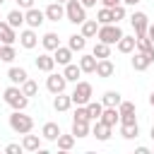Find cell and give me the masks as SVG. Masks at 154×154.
Instances as JSON below:
<instances>
[{
    "instance_id": "cell-34",
    "label": "cell",
    "mask_w": 154,
    "mask_h": 154,
    "mask_svg": "<svg viewBox=\"0 0 154 154\" xmlns=\"http://www.w3.org/2000/svg\"><path fill=\"white\" fill-rule=\"evenodd\" d=\"M19 89H22L24 96H36V94H38V84H36L34 79H24V82L19 84Z\"/></svg>"
},
{
    "instance_id": "cell-22",
    "label": "cell",
    "mask_w": 154,
    "mask_h": 154,
    "mask_svg": "<svg viewBox=\"0 0 154 154\" xmlns=\"http://www.w3.org/2000/svg\"><path fill=\"white\" fill-rule=\"evenodd\" d=\"M7 24H10L12 29H19V26L24 24V10H19V7H17V10H10V12H7Z\"/></svg>"
},
{
    "instance_id": "cell-13",
    "label": "cell",
    "mask_w": 154,
    "mask_h": 154,
    "mask_svg": "<svg viewBox=\"0 0 154 154\" xmlns=\"http://www.w3.org/2000/svg\"><path fill=\"white\" fill-rule=\"evenodd\" d=\"M132 53H135V55H132V67H135L137 72L147 70V67H149V65L154 63V60H152V58H149L147 53H142V51H132Z\"/></svg>"
},
{
    "instance_id": "cell-50",
    "label": "cell",
    "mask_w": 154,
    "mask_h": 154,
    "mask_svg": "<svg viewBox=\"0 0 154 154\" xmlns=\"http://www.w3.org/2000/svg\"><path fill=\"white\" fill-rule=\"evenodd\" d=\"M55 2H67V0H55Z\"/></svg>"
},
{
    "instance_id": "cell-11",
    "label": "cell",
    "mask_w": 154,
    "mask_h": 154,
    "mask_svg": "<svg viewBox=\"0 0 154 154\" xmlns=\"http://www.w3.org/2000/svg\"><path fill=\"white\" fill-rule=\"evenodd\" d=\"M43 14H46V22H60L65 17V7H63V2H51L43 10Z\"/></svg>"
},
{
    "instance_id": "cell-44",
    "label": "cell",
    "mask_w": 154,
    "mask_h": 154,
    "mask_svg": "<svg viewBox=\"0 0 154 154\" xmlns=\"http://www.w3.org/2000/svg\"><path fill=\"white\" fill-rule=\"evenodd\" d=\"M99 2H103V7H116V5H120V0H99Z\"/></svg>"
},
{
    "instance_id": "cell-33",
    "label": "cell",
    "mask_w": 154,
    "mask_h": 154,
    "mask_svg": "<svg viewBox=\"0 0 154 154\" xmlns=\"http://www.w3.org/2000/svg\"><path fill=\"white\" fill-rule=\"evenodd\" d=\"M101 111H103V103H101V101H89V103H87L89 120H99V118H101Z\"/></svg>"
},
{
    "instance_id": "cell-41",
    "label": "cell",
    "mask_w": 154,
    "mask_h": 154,
    "mask_svg": "<svg viewBox=\"0 0 154 154\" xmlns=\"http://www.w3.org/2000/svg\"><path fill=\"white\" fill-rule=\"evenodd\" d=\"M118 113H135V103L132 101H120L118 103Z\"/></svg>"
},
{
    "instance_id": "cell-5",
    "label": "cell",
    "mask_w": 154,
    "mask_h": 154,
    "mask_svg": "<svg viewBox=\"0 0 154 154\" xmlns=\"http://www.w3.org/2000/svg\"><path fill=\"white\" fill-rule=\"evenodd\" d=\"M65 17L72 22V24H82L87 19V7L79 2V0H67L65 2Z\"/></svg>"
},
{
    "instance_id": "cell-48",
    "label": "cell",
    "mask_w": 154,
    "mask_h": 154,
    "mask_svg": "<svg viewBox=\"0 0 154 154\" xmlns=\"http://www.w3.org/2000/svg\"><path fill=\"white\" fill-rule=\"evenodd\" d=\"M149 103H152V106H154V91H152V94H149Z\"/></svg>"
},
{
    "instance_id": "cell-4",
    "label": "cell",
    "mask_w": 154,
    "mask_h": 154,
    "mask_svg": "<svg viewBox=\"0 0 154 154\" xmlns=\"http://www.w3.org/2000/svg\"><path fill=\"white\" fill-rule=\"evenodd\" d=\"M123 36V29L118 24H99V31H96V38L108 43V46H116L118 38Z\"/></svg>"
},
{
    "instance_id": "cell-8",
    "label": "cell",
    "mask_w": 154,
    "mask_h": 154,
    "mask_svg": "<svg viewBox=\"0 0 154 154\" xmlns=\"http://www.w3.org/2000/svg\"><path fill=\"white\" fill-rule=\"evenodd\" d=\"M130 24L135 29V36H144L147 34V26H149V17L144 12H132L130 14Z\"/></svg>"
},
{
    "instance_id": "cell-42",
    "label": "cell",
    "mask_w": 154,
    "mask_h": 154,
    "mask_svg": "<svg viewBox=\"0 0 154 154\" xmlns=\"http://www.w3.org/2000/svg\"><path fill=\"white\" fill-rule=\"evenodd\" d=\"M5 152H7V154H19V152H22V144H7Z\"/></svg>"
},
{
    "instance_id": "cell-28",
    "label": "cell",
    "mask_w": 154,
    "mask_h": 154,
    "mask_svg": "<svg viewBox=\"0 0 154 154\" xmlns=\"http://www.w3.org/2000/svg\"><path fill=\"white\" fill-rule=\"evenodd\" d=\"M41 43H43V48H46V51H55V48L60 46V38H58V34H55V31H48V34H43Z\"/></svg>"
},
{
    "instance_id": "cell-14",
    "label": "cell",
    "mask_w": 154,
    "mask_h": 154,
    "mask_svg": "<svg viewBox=\"0 0 154 154\" xmlns=\"http://www.w3.org/2000/svg\"><path fill=\"white\" fill-rule=\"evenodd\" d=\"M53 60H55V65H67V63H72V51L67 46H58L53 51Z\"/></svg>"
},
{
    "instance_id": "cell-37",
    "label": "cell",
    "mask_w": 154,
    "mask_h": 154,
    "mask_svg": "<svg viewBox=\"0 0 154 154\" xmlns=\"http://www.w3.org/2000/svg\"><path fill=\"white\" fill-rule=\"evenodd\" d=\"M96 22L99 24H113V14H111V7H101L96 12Z\"/></svg>"
},
{
    "instance_id": "cell-1",
    "label": "cell",
    "mask_w": 154,
    "mask_h": 154,
    "mask_svg": "<svg viewBox=\"0 0 154 154\" xmlns=\"http://www.w3.org/2000/svg\"><path fill=\"white\" fill-rule=\"evenodd\" d=\"M2 99H5V103H7L12 111H24V108L29 106V96H24L22 89H19L17 84L7 87V89L2 91Z\"/></svg>"
},
{
    "instance_id": "cell-43",
    "label": "cell",
    "mask_w": 154,
    "mask_h": 154,
    "mask_svg": "<svg viewBox=\"0 0 154 154\" xmlns=\"http://www.w3.org/2000/svg\"><path fill=\"white\" fill-rule=\"evenodd\" d=\"M17 7L19 10H29V7H34V0H17Z\"/></svg>"
},
{
    "instance_id": "cell-32",
    "label": "cell",
    "mask_w": 154,
    "mask_h": 154,
    "mask_svg": "<svg viewBox=\"0 0 154 154\" xmlns=\"http://www.w3.org/2000/svg\"><path fill=\"white\" fill-rule=\"evenodd\" d=\"M91 55H94L96 60H99V58H111V46H108V43H103V41H96V43H94Z\"/></svg>"
},
{
    "instance_id": "cell-29",
    "label": "cell",
    "mask_w": 154,
    "mask_h": 154,
    "mask_svg": "<svg viewBox=\"0 0 154 154\" xmlns=\"http://www.w3.org/2000/svg\"><path fill=\"white\" fill-rule=\"evenodd\" d=\"M116 46H118L120 53H132V51H135V36H125V34H123Z\"/></svg>"
},
{
    "instance_id": "cell-24",
    "label": "cell",
    "mask_w": 154,
    "mask_h": 154,
    "mask_svg": "<svg viewBox=\"0 0 154 154\" xmlns=\"http://www.w3.org/2000/svg\"><path fill=\"white\" fill-rule=\"evenodd\" d=\"M70 106H72V99H70L65 91L55 94V99H53V108H55V111H60V113H63V111H67Z\"/></svg>"
},
{
    "instance_id": "cell-52",
    "label": "cell",
    "mask_w": 154,
    "mask_h": 154,
    "mask_svg": "<svg viewBox=\"0 0 154 154\" xmlns=\"http://www.w3.org/2000/svg\"><path fill=\"white\" fill-rule=\"evenodd\" d=\"M0 46H2V43H0Z\"/></svg>"
},
{
    "instance_id": "cell-3",
    "label": "cell",
    "mask_w": 154,
    "mask_h": 154,
    "mask_svg": "<svg viewBox=\"0 0 154 154\" xmlns=\"http://www.w3.org/2000/svg\"><path fill=\"white\" fill-rule=\"evenodd\" d=\"M10 128L14 132H19V135H26V132L34 130V118L26 116L24 111H12L10 113Z\"/></svg>"
},
{
    "instance_id": "cell-10",
    "label": "cell",
    "mask_w": 154,
    "mask_h": 154,
    "mask_svg": "<svg viewBox=\"0 0 154 154\" xmlns=\"http://www.w3.org/2000/svg\"><path fill=\"white\" fill-rule=\"evenodd\" d=\"M19 43H22V48H26V51H31V48H36L38 46V34H36V29H24L22 34H19Z\"/></svg>"
},
{
    "instance_id": "cell-18",
    "label": "cell",
    "mask_w": 154,
    "mask_h": 154,
    "mask_svg": "<svg viewBox=\"0 0 154 154\" xmlns=\"http://www.w3.org/2000/svg\"><path fill=\"white\" fill-rule=\"evenodd\" d=\"M22 149H24V152H38V149H41V137L26 132L24 140H22Z\"/></svg>"
},
{
    "instance_id": "cell-45",
    "label": "cell",
    "mask_w": 154,
    "mask_h": 154,
    "mask_svg": "<svg viewBox=\"0 0 154 154\" xmlns=\"http://www.w3.org/2000/svg\"><path fill=\"white\" fill-rule=\"evenodd\" d=\"M147 38L154 43V24H149V26H147Z\"/></svg>"
},
{
    "instance_id": "cell-20",
    "label": "cell",
    "mask_w": 154,
    "mask_h": 154,
    "mask_svg": "<svg viewBox=\"0 0 154 154\" xmlns=\"http://www.w3.org/2000/svg\"><path fill=\"white\" fill-rule=\"evenodd\" d=\"M79 26H82V31H79V34H82L84 38H94V36H96V31H99V22H96V19H84Z\"/></svg>"
},
{
    "instance_id": "cell-31",
    "label": "cell",
    "mask_w": 154,
    "mask_h": 154,
    "mask_svg": "<svg viewBox=\"0 0 154 154\" xmlns=\"http://www.w3.org/2000/svg\"><path fill=\"white\" fill-rule=\"evenodd\" d=\"M14 58H17L14 46H12V43H2V46H0V63H12Z\"/></svg>"
},
{
    "instance_id": "cell-35",
    "label": "cell",
    "mask_w": 154,
    "mask_h": 154,
    "mask_svg": "<svg viewBox=\"0 0 154 154\" xmlns=\"http://www.w3.org/2000/svg\"><path fill=\"white\" fill-rule=\"evenodd\" d=\"M120 101H123V99H120V94H118V91H113V89H111V91H106V94L101 96V103H103V106H118Z\"/></svg>"
},
{
    "instance_id": "cell-2",
    "label": "cell",
    "mask_w": 154,
    "mask_h": 154,
    "mask_svg": "<svg viewBox=\"0 0 154 154\" xmlns=\"http://www.w3.org/2000/svg\"><path fill=\"white\" fill-rule=\"evenodd\" d=\"M91 96H94V87H91L89 82L77 79V82H75V89H72V94H70L72 103H75V106H87V103L91 101Z\"/></svg>"
},
{
    "instance_id": "cell-17",
    "label": "cell",
    "mask_w": 154,
    "mask_h": 154,
    "mask_svg": "<svg viewBox=\"0 0 154 154\" xmlns=\"http://www.w3.org/2000/svg\"><path fill=\"white\" fill-rule=\"evenodd\" d=\"M53 67H55V60H53V55H48V53H41V55L36 58V70H41V72H53Z\"/></svg>"
},
{
    "instance_id": "cell-7",
    "label": "cell",
    "mask_w": 154,
    "mask_h": 154,
    "mask_svg": "<svg viewBox=\"0 0 154 154\" xmlns=\"http://www.w3.org/2000/svg\"><path fill=\"white\" fill-rule=\"evenodd\" d=\"M43 22H46V14H43V10H38V7H29V10H24V24H26V26H31V29H38Z\"/></svg>"
},
{
    "instance_id": "cell-30",
    "label": "cell",
    "mask_w": 154,
    "mask_h": 154,
    "mask_svg": "<svg viewBox=\"0 0 154 154\" xmlns=\"http://www.w3.org/2000/svg\"><path fill=\"white\" fill-rule=\"evenodd\" d=\"M63 75H65V79H67V82H77V79L82 77V70H79V65L67 63V65H65V70H63Z\"/></svg>"
},
{
    "instance_id": "cell-46",
    "label": "cell",
    "mask_w": 154,
    "mask_h": 154,
    "mask_svg": "<svg viewBox=\"0 0 154 154\" xmlns=\"http://www.w3.org/2000/svg\"><path fill=\"white\" fill-rule=\"evenodd\" d=\"M79 2H82L84 7H96V2H99V0H79Z\"/></svg>"
},
{
    "instance_id": "cell-15",
    "label": "cell",
    "mask_w": 154,
    "mask_h": 154,
    "mask_svg": "<svg viewBox=\"0 0 154 154\" xmlns=\"http://www.w3.org/2000/svg\"><path fill=\"white\" fill-rule=\"evenodd\" d=\"M111 130L113 128H108L106 123H101V120H94V128H91V135L99 140V142H106L108 137H111Z\"/></svg>"
},
{
    "instance_id": "cell-23",
    "label": "cell",
    "mask_w": 154,
    "mask_h": 154,
    "mask_svg": "<svg viewBox=\"0 0 154 154\" xmlns=\"http://www.w3.org/2000/svg\"><path fill=\"white\" fill-rule=\"evenodd\" d=\"M67 48H70L72 53H75V51H77V53H82V51L87 48V38H84L82 34H72V36H70V41H67Z\"/></svg>"
},
{
    "instance_id": "cell-25",
    "label": "cell",
    "mask_w": 154,
    "mask_h": 154,
    "mask_svg": "<svg viewBox=\"0 0 154 154\" xmlns=\"http://www.w3.org/2000/svg\"><path fill=\"white\" fill-rule=\"evenodd\" d=\"M89 132H91L89 120H72V135H75V140L77 137H87Z\"/></svg>"
},
{
    "instance_id": "cell-51",
    "label": "cell",
    "mask_w": 154,
    "mask_h": 154,
    "mask_svg": "<svg viewBox=\"0 0 154 154\" xmlns=\"http://www.w3.org/2000/svg\"><path fill=\"white\" fill-rule=\"evenodd\" d=\"M2 2H5V0H0V5H2Z\"/></svg>"
},
{
    "instance_id": "cell-49",
    "label": "cell",
    "mask_w": 154,
    "mask_h": 154,
    "mask_svg": "<svg viewBox=\"0 0 154 154\" xmlns=\"http://www.w3.org/2000/svg\"><path fill=\"white\" fill-rule=\"evenodd\" d=\"M149 137H152V140H154V125H152V130H149Z\"/></svg>"
},
{
    "instance_id": "cell-40",
    "label": "cell",
    "mask_w": 154,
    "mask_h": 154,
    "mask_svg": "<svg viewBox=\"0 0 154 154\" xmlns=\"http://www.w3.org/2000/svg\"><path fill=\"white\" fill-rule=\"evenodd\" d=\"M118 123H120V125H135V123H137V118H135V113H120Z\"/></svg>"
},
{
    "instance_id": "cell-36",
    "label": "cell",
    "mask_w": 154,
    "mask_h": 154,
    "mask_svg": "<svg viewBox=\"0 0 154 154\" xmlns=\"http://www.w3.org/2000/svg\"><path fill=\"white\" fill-rule=\"evenodd\" d=\"M120 135L125 137V140H135L137 135H140V125L135 123V125H120Z\"/></svg>"
},
{
    "instance_id": "cell-21",
    "label": "cell",
    "mask_w": 154,
    "mask_h": 154,
    "mask_svg": "<svg viewBox=\"0 0 154 154\" xmlns=\"http://www.w3.org/2000/svg\"><path fill=\"white\" fill-rule=\"evenodd\" d=\"M7 79H10L12 84H17V87H19L24 79H29V75H26V70H24V67H10V70H7Z\"/></svg>"
},
{
    "instance_id": "cell-12",
    "label": "cell",
    "mask_w": 154,
    "mask_h": 154,
    "mask_svg": "<svg viewBox=\"0 0 154 154\" xmlns=\"http://www.w3.org/2000/svg\"><path fill=\"white\" fill-rule=\"evenodd\" d=\"M118 118H120V113H118V106H103V111H101V123H106L108 128H116V123H118Z\"/></svg>"
},
{
    "instance_id": "cell-19",
    "label": "cell",
    "mask_w": 154,
    "mask_h": 154,
    "mask_svg": "<svg viewBox=\"0 0 154 154\" xmlns=\"http://www.w3.org/2000/svg\"><path fill=\"white\" fill-rule=\"evenodd\" d=\"M14 41H17V31L7 22H0V43H14Z\"/></svg>"
},
{
    "instance_id": "cell-26",
    "label": "cell",
    "mask_w": 154,
    "mask_h": 154,
    "mask_svg": "<svg viewBox=\"0 0 154 154\" xmlns=\"http://www.w3.org/2000/svg\"><path fill=\"white\" fill-rule=\"evenodd\" d=\"M77 65H79V70H82V72H94V70H96V58H94L91 53H84V55L79 58V63H77Z\"/></svg>"
},
{
    "instance_id": "cell-38",
    "label": "cell",
    "mask_w": 154,
    "mask_h": 154,
    "mask_svg": "<svg viewBox=\"0 0 154 154\" xmlns=\"http://www.w3.org/2000/svg\"><path fill=\"white\" fill-rule=\"evenodd\" d=\"M111 14H113V24H118L120 19H125V5L120 2V5H116V7H111Z\"/></svg>"
},
{
    "instance_id": "cell-27",
    "label": "cell",
    "mask_w": 154,
    "mask_h": 154,
    "mask_svg": "<svg viewBox=\"0 0 154 154\" xmlns=\"http://www.w3.org/2000/svg\"><path fill=\"white\" fill-rule=\"evenodd\" d=\"M55 144H58L60 152H70V149L75 147V135H72V132H70V135H63V132H60L58 140H55Z\"/></svg>"
},
{
    "instance_id": "cell-6",
    "label": "cell",
    "mask_w": 154,
    "mask_h": 154,
    "mask_svg": "<svg viewBox=\"0 0 154 154\" xmlns=\"http://www.w3.org/2000/svg\"><path fill=\"white\" fill-rule=\"evenodd\" d=\"M65 87H67V79H65V75L60 72H48V79H46V89L51 91V94H60V91H65Z\"/></svg>"
},
{
    "instance_id": "cell-9",
    "label": "cell",
    "mask_w": 154,
    "mask_h": 154,
    "mask_svg": "<svg viewBox=\"0 0 154 154\" xmlns=\"http://www.w3.org/2000/svg\"><path fill=\"white\" fill-rule=\"evenodd\" d=\"M96 77H101V79H108V77H113V72H116V65L111 63V58H99L96 60Z\"/></svg>"
},
{
    "instance_id": "cell-39",
    "label": "cell",
    "mask_w": 154,
    "mask_h": 154,
    "mask_svg": "<svg viewBox=\"0 0 154 154\" xmlns=\"http://www.w3.org/2000/svg\"><path fill=\"white\" fill-rule=\"evenodd\" d=\"M72 120H89L87 106H77V108H75V116H72Z\"/></svg>"
},
{
    "instance_id": "cell-16",
    "label": "cell",
    "mask_w": 154,
    "mask_h": 154,
    "mask_svg": "<svg viewBox=\"0 0 154 154\" xmlns=\"http://www.w3.org/2000/svg\"><path fill=\"white\" fill-rule=\"evenodd\" d=\"M58 135H60V125H58V123H43V128H41V137H43V140L55 142Z\"/></svg>"
},
{
    "instance_id": "cell-47",
    "label": "cell",
    "mask_w": 154,
    "mask_h": 154,
    "mask_svg": "<svg viewBox=\"0 0 154 154\" xmlns=\"http://www.w3.org/2000/svg\"><path fill=\"white\" fill-rule=\"evenodd\" d=\"M120 2H123V5H137L140 0H120Z\"/></svg>"
}]
</instances>
